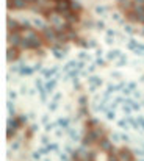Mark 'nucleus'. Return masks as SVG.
<instances>
[{"mask_svg":"<svg viewBox=\"0 0 144 161\" xmlns=\"http://www.w3.org/2000/svg\"><path fill=\"white\" fill-rule=\"evenodd\" d=\"M97 13H99V14H107V8L99 7V8H97Z\"/></svg>","mask_w":144,"mask_h":161,"instance_id":"25","label":"nucleus"},{"mask_svg":"<svg viewBox=\"0 0 144 161\" xmlns=\"http://www.w3.org/2000/svg\"><path fill=\"white\" fill-rule=\"evenodd\" d=\"M105 116H107L108 120H113V119L116 117V111H114L113 108H108L107 111H105Z\"/></svg>","mask_w":144,"mask_h":161,"instance_id":"13","label":"nucleus"},{"mask_svg":"<svg viewBox=\"0 0 144 161\" xmlns=\"http://www.w3.org/2000/svg\"><path fill=\"white\" fill-rule=\"evenodd\" d=\"M136 3H140V5H144V0H135Z\"/></svg>","mask_w":144,"mask_h":161,"instance_id":"31","label":"nucleus"},{"mask_svg":"<svg viewBox=\"0 0 144 161\" xmlns=\"http://www.w3.org/2000/svg\"><path fill=\"white\" fill-rule=\"evenodd\" d=\"M41 122H42L44 125L49 124V122H50V120H49V116H47V114H46V116H42V117H41Z\"/></svg>","mask_w":144,"mask_h":161,"instance_id":"26","label":"nucleus"},{"mask_svg":"<svg viewBox=\"0 0 144 161\" xmlns=\"http://www.w3.org/2000/svg\"><path fill=\"white\" fill-rule=\"evenodd\" d=\"M88 83H89V91H96L97 88H100L102 86V78L100 77H97V75H91L89 78H88Z\"/></svg>","mask_w":144,"mask_h":161,"instance_id":"1","label":"nucleus"},{"mask_svg":"<svg viewBox=\"0 0 144 161\" xmlns=\"http://www.w3.org/2000/svg\"><path fill=\"white\" fill-rule=\"evenodd\" d=\"M125 31H127V33H133V28H132V27H129V25H125Z\"/></svg>","mask_w":144,"mask_h":161,"instance_id":"30","label":"nucleus"},{"mask_svg":"<svg viewBox=\"0 0 144 161\" xmlns=\"http://www.w3.org/2000/svg\"><path fill=\"white\" fill-rule=\"evenodd\" d=\"M49 144H50L49 136H42V138H41V146H49Z\"/></svg>","mask_w":144,"mask_h":161,"instance_id":"18","label":"nucleus"},{"mask_svg":"<svg viewBox=\"0 0 144 161\" xmlns=\"http://www.w3.org/2000/svg\"><path fill=\"white\" fill-rule=\"evenodd\" d=\"M60 99H61V94L57 92V94H55V96L52 97V100H53V102H60Z\"/></svg>","mask_w":144,"mask_h":161,"instance_id":"24","label":"nucleus"},{"mask_svg":"<svg viewBox=\"0 0 144 161\" xmlns=\"http://www.w3.org/2000/svg\"><path fill=\"white\" fill-rule=\"evenodd\" d=\"M69 157H71V155L69 153H60V160H61V161H69Z\"/></svg>","mask_w":144,"mask_h":161,"instance_id":"21","label":"nucleus"},{"mask_svg":"<svg viewBox=\"0 0 144 161\" xmlns=\"http://www.w3.org/2000/svg\"><path fill=\"white\" fill-rule=\"evenodd\" d=\"M17 57H19V50H16V49L11 46L8 49V61H13V59H16Z\"/></svg>","mask_w":144,"mask_h":161,"instance_id":"8","label":"nucleus"},{"mask_svg":"<svg viewBox=\"0 0 144 161\" xmlns=\"http://www.w3.org/2000/svg\"><path fill=\"white\" fill-rule=\"evenodd\" d=\"M58 108V102H50V103H49V110H50V111H55V110H57Z\"/></svg>","mask_w":144,"mask_h":161,"instance_id":"20","label":"nucleus"},{"mask_svg":"<svg viewBox=\"0 0 144 161\" xmlns=\"http://www.w3.org/2000/svg\"><path fill=\"white\" fill-rule=\"evenodd\" d=\"M96 64H97V66H105V59H103L102 57H97V59H96Z\"/></svg>","mask_w":144,"mask_h":161,"instance_id":"22","label":"nucleus"},{"mask_svg":"<svg viewBox=\"0 0 144 161\" xmlns=\"http://www.w3.org/2000/svg\"><path fill=\"white\" fill-rule=\"evenodd\" d=\"M96 66L97 64H91L89 67H88V72H94V70H96Z\"/></svg>","mask_w":144,"mask_h":161,"instance_id":"28","label":"nucleus"},{"mask_svg":"<svg viewBox=\"0 0 144 161\" xmlns=\"http://www.w3.org/2000/svg\"><path fill=\"white\" fill-rule=\"evenodd\" d=\"M79 59H81V61H89L91 58H89V55H88L86 52H80L79 53Z\"/></svg>","mask_w":144,"mask_h":161,"instance_id":"16","label":"nucleus"},{"mask_svg":"<svg viewBox=\"0 0 144 161\" xmlns=\"http://www.w3.org/2000/svg\"><path fill=\"white\" fill-rule=\"evenodd\" d=\"M136 81H129V83H125V86H124V89L122 92L125 94V96H132L135 91H138V88H136Z\"/></svg>","mask_w":144,"mask_h":161,"instance_id":"2","label":"nucleus"},{"mask_svg":"<svg viewBox=\"0 0 144 161\" xmlns=\"http://www.w3.org/2000/svg\"><path fill=\"white\" fill-rule=\"evenodd\" d=\"M42 161H52V160H50V158H44Z\"/></svg>","mask_w":144,"mask_h":161,"instance_id":"32","label":"nucleus"},{"mask_svg":"<svg viewBox=\"0 0 144 161\" xmlns=\"http://www.w3.org/2000/svg\"><path fill=\"white\" fill-rule=\"evenodd\" d=\"M16 96H17V94H16L14 91H9V100H14Z\"/></svg>","mask_w":144,"mask_h":161,"instance_id":"27","label":"nucleus"},{"mask_svg":"<svg viewBox=\"0 0 144 161\" xmlns=\"http://www.w3.org/2000/svg\"><path fill=\"white\" fill-rule=\"evenodd\" d=\"M127 63H129V59H127V57H125V55H122L121 58H118V59H116V64H118V66H125Z\"/></svg>","mask_w":144,"mask_h":161,"instance_id":"14","label":"nucleus"},{"mask_svg":"<svg viewBox=\"0 0 144 161\" xmlns=\"http://www.w3.org/2000/svg\"><path fill=\"white\" fill-rule=\"evenodd\" d=\"M136 120H138V125H140V128H144V116H138Z\"/></svg>","mask_w":144,"mask_h":161,"instance_id":"19","label":"nucleus"},{"mask_svg":"<svg viewBox=\"0 0 144 161\" xmlns=\"http://www.w3.org/2000/svg\"><path fill=\"white\" fill-rule=\"evenodd\" d=\"M66 135H68V138L71 141H79L80 139V133L77 131L75 128H72V127H69V128L66 130Z\"/></svg>","mask_w":144,"mask_h":161,"instance_id":"4","label":"nucleus"},{"mask_svg":"<svg viewBox=\"0 0 144 161\" xmlns=\"http://www.w3.org/2000/svg\"><path fill=\"white\" fill-rule=\"evenodd\" d=\"M119 158H122L124 161H133V153L130 150H127V149H122L119 152Z\"/></svg>","mask_w":144,"mask_h":161,"instance_id":"6","label":"nucleus"},{"mask_svg":"<svg viewBox=\"0 0 144 161\" xmlns=\"http://www.w3.org/2000/svg\"><path fill=\"white\" fill-rule=\"evenodd\" d=\"M55 88H57V78L46 80V89H47V92H52Z\"/></svg>","mask_w":144,"mask_h":161,"instance_id":"7","label":"nucleus"},{"mask_svg":"<svg viewBox=\"0 0 144 161\" xmlns=\"http://www.w3.org/2000/svg\"><path fill=\"white\" fill-rule=\"evenodd\" d=\"M8 42L11 44V46H19V44L22 42V38L19 36L17 31H16V33L11 31V33H9V39H8Z\"/></svg>","mask_w":144,"mask_h":161,"instance_id":"3","label":"nucleus"},{"mask_svg":"<svg viewBox=\"0 0 144 161\" xmlns=\"http://www.w3.org/2000/svg\"><path fill=\"white\" fill-rule=\"evenodd\" d=\"M108 161H119V155L114 153L113 150H110V153H108Z\"/></svg>","mask_w":144,"mask_h":161,"instance_id":"15","label":"nucleus"},{"mask_svg":"<svg viewBox=\"0 0 144 161\" xmlns=\"http://www.w3.org/2000/svg\"><path fill=\"white\" fill-rule=\"evenodd\" d=\"M100 147L103 149V150H107V152L113 150V149H111V142H110L107 138H102V139H100Z\"/></svg>","mask_w":144,"mask_h":161,"instance_id":"9","label":"nucleus"},{"mask_svg":"<svg viewBox=\"0 0 144 161\" xmlns=\"http://www.w3.org/2000/svg\"><path fill=\"white\" fill-rule=\"evenodd\" d=\"M138 46H140V42H138V41H135V39H130L129 42H127V47H129L132 52H135Z\"/></svg>","mask_w":144,"mask_h":161,"instance_id":"12","label":"nucleus"},{"mask_svg":"<svg viewBox=\"0 0 144 161\" xmlns=\"http://www.w3.org/2000/svg\"><path fill=\"white\" fill-rule=\"evenodd\" d=\"M86 161H91V160H86Z\"/></svg>","mask_w":144,"mask_h":161,"instance_id":"33","label":"nucleus"},{"mask_svg":"<svg viewBox=\"0 0 144 161\" xmlns=\"http://www.w3.org/2000/svg\"><path fill=\"white\" fill-rule=\"evenodd\" d=\"M111 77H113V78H119V77H121V74H119V72H113V74H111Z\"/></svg>","mask_w":144,"mask_h":161,"instance_id":"29","label":"nucleus"},{"mask_svg":"<svg viewBox=\"0 0 144 161\" xmlns=\"http://www.w3.org/2000/svg\"><path fill=\"white\" fill-rule=\"evenodd\" d=\"M143 102H144V100H143Z\"/></svg>","mask_w":144,"mask_h":161,"instance_id":"34","label":"nucleus"},{"mask_svg":"<svg viewBox=\"0 0 144 161\" xmlns=\"http://www.w3.org/2000/svg\"><path fill=\"white\" fill-rule=\"evenodd\" d=\"M121 141H124V142H130V138L125 135V133H122V135H121Z\"/></svg>","mask_w":144,"mask_h":161,"instance_id":"23","label":"nucleus"},{"mask_svg":"<svg viewBox=\"0 0 144 161\" xmlns=\"http://www.w3.org/2000/svg\"><path fill=\"white\" fill-rule=\"evenodd\" d=\"M64 152H66V153H69V155H72V157L75 155L74 149H72V146H69V144H66V146H64Z\"/></svg>","mask_w":144,"mask_h":161,"instance_id":"17","label":"nucleus"},{"mask_svg":"<svg viewBox=\"0 0 144 161\" xmlns=\"http://www.w3.org/2000/svg\"><path fill=\"white\" fill-rule=\"evenodd\" d=\"M122 57V53H121L119 50H111V52H108V55H107V58L108 59H118V58H121Z\"/></svg>","mask_w":144,"mask_h":161,"instance_id":"11","label":"nucleus"},{"mask_svg":"<svg viewBox=\"0 0 144 161\" xmlns=\"http://www.w3.org/2000/svg\"><path fill=\"white\" fill-rule=\"evenodd\" d=\"M118 125H119L122 130H129V128H132V127H130V122H129V117L119 119V120H118Z\"/></svg>","mask_w":144,"mask_h":161,"instance_id":"10","label":"nucleus"},{"mask_svg":"<svg viewBox=\"0 0 144 161\" xmlns=\"http://www.w3.org/2000/svg\"><path fill=\"white\" fill-rule=\"evenodd\" d=\"M57 122H58V127H60V128H63L64 131L68 130L69 127H71V124H72V120L69 117H60Z\"/></svg>","mask_w":144,"mask_h":161,"instance_id":"5","label":"nucleus"}]
</instances>
